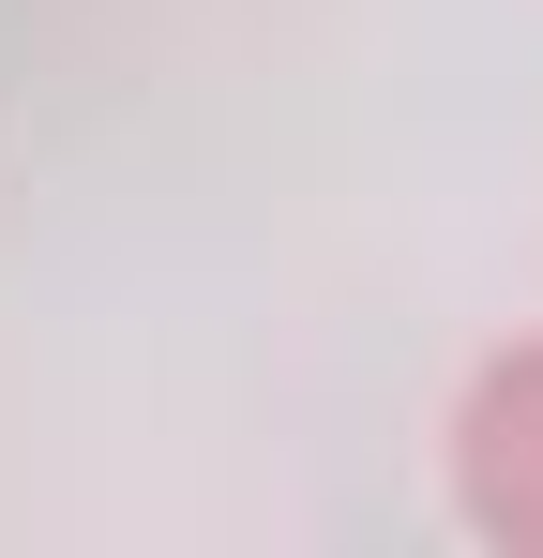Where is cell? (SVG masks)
I'll return each mask as SVG.
<instances>
[{
	"mask_svg": "<svg viewBox=\"0 0 543 558\" xmlns=\"http://www.w3.org/2000/svg\"><path fill=\"white\" fill-rule=\"evenodd\" d=\"M452 513H468V544L498 558H543V332L514 348H483L468 392H452Z\"/></svg>",
	"mask_w": 543,
	"mask_h": 558,
	"instance_id": "obj_1",
	"label": "cell"
}]
</instances>
